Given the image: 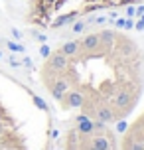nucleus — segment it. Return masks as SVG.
Here are the masks:
<instances>
[{"instance_id": "2eb2a0df", "label": "nucleus", "mask_w": 144, "mask_h": 150, "mask_svg": "<svg viewBox=\"0 0 144 150\" xmlns=\"http://www.w3.org/2000/svg\"><path fill=\"white\" fill-rule=\"evenodd\" d=\"M124 30H134V20H132V18H126V22H124Z\"/></svg>"}, {"instance_id": "dca6fc26", "label": "nucleus", "mask_w": 144, "mask_h": 150, "mask_svg": "<svg viewBox=\"0 0 144 150\" xmlns=\"http://www.w3.org/2000/svg\"><path fill=\"white\" fill-rule=\"evenodd\" d=\"M124 22H126V18H116V20H114V28H124Z\"/></svg>"}, {"instance_id": "412c9836", "label": "nucleus", "mask_w": 144, "mask_h": 150, "mask_svg": "<svg viewBox=\"0 0 144 150\" xmlns=\"http://www.w3.org/2000/svg\"><path fill=\"white\" fill-rule=\"evenodd\" d=\"M0 59H2V53H0Z\"/></svg>"}, {"instance_id": "aec40b11", "label": "nucleus", "mask_w": 144, "mask_h": 150, "mask_svg": "<svg viewBox=\"0 0 144 150\" xmlns=\"http://www.w3.org/2000/svg\"><path fill=\"white\" fill-rule=\"evenodd\" d=\"M140 22H142V24H144V16H140Z\"/></svg>"}, {"instance_id": "9b49d317", "label": "nucleus", "mask_w": 144, "mask_h": 150, "mask_svg": "<svg viewBox=\"0 0 144 150\" xmlns=\"http://www.w3.org/2000/svg\"><path fill=\"white\" fill-rule=\"evenodd\" d=\"M34 103H36V107H38L40 111H44V112H47V111H49V107L46 105V101H44L42 97H34Z\"/></svg>"}, {"instance_id": "ddd939ff", "label": "nucleus", "mask_w": 144, "mask_h": 150, "mask_svg": "<svg viewBox=\"0 0 144 150\" xmlns=\"http://www.w3.org/2000/svg\"><path fill=\"white\" fill-rule=\"evenodd\" d=\"M32 36L36 38L40 44H46V42H47V36H46V34H42V32H38V30H32Z\"/></svg>"}, {"instance_id": "f8f14e48", "label": "nucleus", "mask_w": 144, "mask_h": 150, "mask_svg": "<svg viewBox=\"0 0 144 150\" xmlns=\"http://www.w3.org/2000/svg\"><path fill=\"white\" fill-rule=\"evenodd\" d=\"M126 130H128V122H126V120L124 119H119V125H116V132H126Z\"/></svg>"}, {"instance_id": "0eeeda50", "label": "nucleus", "mask_w": 144, "mask_h": 150, "mask_svg": "<svg viewBox=\"0 0 144 150\" xmlns=\"http://www.w3.org/2000/svg\"><path fill=\"white\" fill-rule=\"evenodd\" d=\"M99 36H101V42H103V44L113 45L114 40H116V32L114 30H103V32H99Z\"/></svg>"}, {"instance_id": "f03ea898", "label": "nucleus", "mask_w": 144, "mask_h": 150, "mask_svg": "<svg viewBox=\"0 0 144 150\" xmlns=\"http://www.w3.org/2000/svg\"><path fill=\"white\" fill-rule=\"evenodd\" d=\"M101 36L99 34H87L79 40V53H89V52H95L101 47Z\"/></svg>"}, {"instance_id": "4468645a", "label": "nucleus", "mask_w": 144, "mask_h": 150, "mask_svg": "<svg viewBox=\"0 0 144 150\" xmlns=\"http://www.w3.org/2000/svg\"><path fill=\"white\" fill-rule=\"evenodd\" d=\"M40 53L44 55V57H47L49 53H52V50H49V45H46V44H42V47H40Z\"/></svg>"}, {"instance_id": "4be33fe9", "label": "nucleus", "mask_w": 144, "mask_h": 150, "mask_svg": "<svg viewBox=\"0 0 144 150\" xmlns=\"http://www.w3.org/2000/svg\"><path fill=\"white\" fill-rule=\"evenodd\" d=\"M77 150H79V148H77Z\"/></svg>"}, {"instance_id": "39448f33", "label": "nucleus", "mask_w": 144, "mask_h": 150, "mask_svg": "<svg viewBox=\"0 0 144 150\" xmlns=\"http://www.w3.org/2000/svg\"><path fill=\"white\" fill-rule=\"evenodd\" d=\"M75 122H77V132L79 134H93V119H89L87 115H79L75 117Z\"/></svg>"}, {"instance_id": "f257e3e1", "label": "nucleus", "mask_w": 144, "mask_h": 150, "mask_svg": "<svg viewBox=\"0 0 144 150\" xmlns=\"http://www.w3.org/2000/svg\"><path fill=\"white\" fill-rule=\"evenodd\" d=\"M67 67H69V57L67 55H63L61 52H53V53L47 55L44 71H46V73H53V75H63V71Z\"/></svg>"}, {"instance_id": "6e6552de", "label": "nucleus", "mask_w": 144, "mask_h": 150, "mask_svg": "<svg viewBox=\"0 0 144 150\" xmlns=\"http://www.w3.org/2000/svg\"><path fill=\"white\" fill-rule=\"evenodd\" d=\"M75 12H73V14H65V16H59V18H57V20H55V22L52 24V28H61V26H65V24H69V22H73V20H75Z\"/></svg>"}, {"instance_id": "f3484780", "label": "nucleus", "mask_w": 144, "mask_h": 150, "mask_svg": "<svg viewBox=\"0 0 144 150\" xmlns=\"http://www.w3.org/2000/svg\"><path fill=\"white\" fill-rule=\"evenodd\" d=\"M12 36H14V40H22V32L16 30V28H12Z\"/></svg>"}, {"instance_id": "6ab92c4d", "label": "nucleus", "mask_w": 144, "mask_h": 150, "mask_svg": "<svg viewBox=\"0 0 144 150\" xmlns=\"http://www.w3.org/2000/svg\"><path fill=\"white\" fill-rule=\"evenodd\" d=\"M134 16H144V6H138L136 8V14Z\"/></svg>"}, {"instance_id": "a211bd4d", "label": "nucleus", "mask_w": 144, "mask_h": 150, "mask_svg": "<svg viewBox=\"0 0 144 150\" xmlns=\"http://www.w3.org/2000/svg\"><path fill=\"white\" fill-rule=\"evenodd\" d=\"M134 14H136V8H132V6L126 8V16H128V18H132Z\"/></svg>"}, {"instance_id": "423d86ee", "label": "nucleus", "mask_w": 144, "mask_h": 150, "mask_svg": "<svg viewBox=\"0 0 144 150\" xmlns=\"http://www.w3.org/2000/svg\"><path fill=\"white\" fill-rule=\"evenodd\" d=\"M63 55H67V57H75L77 53H79V40H71V42H65V44L61 45L59 50Z\"/></svg>"}, {"instance_id": "7ed1b4c3", "label": "nucleus", "mask_w": 144, "mask_h": 150, "mask_svg": "<svg viewBox=\"0 0 144 150\" xmlns=\"http://www.w3.org/2000/svg\"><path fill=\"white\" fill-rule=\"evenodd\" d=\"M83 101H85V95L81 91L77 89H69L65 93V97H63V103H65V109H79V107H83Z\"/></svg>"}, {"instance_id": "20e7f679", "label": "nucleus", "mask_w": 144, "mask_h": 150, "mask_svg": "<svg viewBox=\"0 0 144 150\" xmlns=\"http://www.w3.org/2000/svg\"><path fill=\"white\" fill-rule=\"evenodd\" d=\"M89 140L97 150H113L114 142L113 138H109L105 132H95V134H89Z\"/></svg>"}, {"instance_id": "1a4fd4ad", "label": "nucleus", "mask_w": 144, "mask_h": 150, "mask_svg": "<svg viewBox=\"0 0 144 150\" xmlns=\"http://www.w3.org/2000/svg\"><path fill=\"white\" fill-rule=\"evenodd\" d=\"M85 28H87V22H85V20H75V22H73V26H71V34H83L85 32Z\"/></svg>"}, {"instance_id": "9d476101", "label": "nucleus", "mask_w": 144, "mask_h": 150, "mask_svg": "<svg viewBox=\"0 0 144 150\" xmlns=\"http://www.w3.org/2000/svg\"><path fill=\"white\" fill-rule=\"evenodd\" d=\"M6 45L10 47V52H14V53H26V47H24L22 44L12 42V40H6Z\"/></svg>"}]
</instances>
